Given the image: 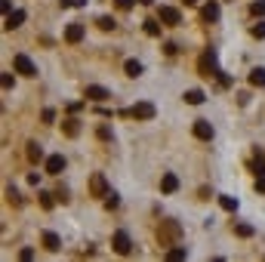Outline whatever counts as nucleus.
Returning a JSON list of instances; mask_svg holds the SVG:
<instances>
[{"mask_svg":"<svg viewBox=\"0 0 265 262\" xmlns=\"http://www.w3.org/2000/svg\"><path fill=\"white\" fill-rule=\"evenodd\" d=\"M157 237H160V247H173L182 237V229H179V222H173V219H167V222H160V229H157Z\"/></svg>","mask_w":265,"mask_h":262,"instance_id":"1","label":"nucleus"},{"mask_svg":"<svg viewBox=\"0 0 265 262\" xmlns=\"http://www.w3.org/2000/svg\"><path fill=\"white\" fill-rule=\"evenodd\" d=\"M120 115H126V117H136V120H151L157 111H154V105L151 102H136L133 108H126V111H120Z\"/></svg>","mask_w":265,"mask_h":262,"instance_id":"2","label":"nucleus"},{"mask_svg":"<svg viewBox=\"0 0 265 262\" xmlns=\"http://www.w3.org/2000/svg\"><path fill=\"white\" fill-rule=\"evenodd\" d=\"M111 247H114V253H120V256H130V253H133V241H130V234H126L123 229H120V232H114Z\"/></svg>","mask_w":265,"mask_h":262,"instance_id":"3","label":"nucleus"},{"mask_svg":"<svg viewBox=\"0 0 265 262\" xmlns=\"http://www.w3.org/2000/svg\"><path fill=\"white\" fill-rule=\"evenodd\" d=\"M198 68H201V74L204 77H219V68H216V53L213 50H206L201 59H198Z\"/></svg>","mask_w":265,"mask_h":262,"instance_id":"4","label":"nucleus"},{"mask_svg":"<svg viewBox=\"0 0 265 262\" xmlns=\"http://www.w3.org/2000/svg\"><path fill=\"white\" fill-rule=\"evenodd\" d=\"M13 68H16V71H19L22 77H37V65H34L25 53H19L16 59H13Z\"/></svg>","mask_w":265,"mask_h":262,"instance_id":"5","label":"nucleus"},{"mask_svg":"<svg viewBox=\"0 0 265 262\" xmlns=\"http://www.w3.org/2000/svg\"><path fill=\"white\" fill-rule=\"evenodd\" d=\"M160 22H164V25H182V13H179V9L176 6H160V16H157Z\"/></svg>","mask_w":265,"mask_h":262,"instance_id":"6","label":"nucleus"},{"mask_svg":"<svg viewBox=\"0 0 265 262\" xmlns=\"http://www.w3.org/2000/svg\"><path fill=\"white\" fill-rule=\"evenodd\" d=\"M89 191H93L96 198H108V182H105L102 173H96L93 179H89Z\"/></svg>","mask_w":265,"mask_h":262,"instance_id":"7","label":"nucleus"},{"mask_svg":"<svg viewBox=\"0 0 265 262\" xmlns=\"http://www.w3.org/2000/svg\"><path fill=\"white\" fill-rule=\"evenodd\" d=\"M84 96H87L89 102H105V99H111V93H108L105 87H99V84H89Z\"/></svg>","mask_w":265,"mask_h":262,"instance_id":"8","label":"nucleus"},{"mask_svg":"<svg viewBox=\"0 0 265 262\" xmlns=\"http://www.w3.org/2000/svg\"><path fill=\"white\" fill-rule=\"evenodd\" d=\"M194 136H198V139H204V142H210L213 139V123L210 120H194Z\"/></svg>","mask_w":265,"mask_h":262,"instance_id":"9","label":"nucleus"},{"mask_svg":"<svg viewBox=\"0 0 265 262\" xmlns=\"http://www.w3.org/2000/svg\"><path fill=\"white\" fill-rule=\"evenodd\" d=\"M22 22H25V9H13V13L3 19V28H6V31H16Z\"/></svg>","mask_w":265,"mask_h":262,"instance_id":"10","label":"nucleus"},{"mask_svg":"<svg viewBox=\"0 0 265 262\" xmlns=\"http://www.w3.org/2000/svg\"><path fill=\"white\" fill-rule=\"evenodd\" d=\"M65 40L68 43H80L84 40V25H80V22H71V25L65 28Z\"/></svg>","mask_w":265,"mask_h":262,"instance_id":"11","label":"nucleus"},{"mask_svg":"<svg viewBox=\"0 0 265 262\" xmlns=\"http://www.w3.org/2000/svg\"><path fill=\"white\" fill-rule=\"evenodd\" d=\"M62 170H65V157H62V154H50V157H47V173H50V176H59Z\"/></svg>","mask_w":265,"mask_h":262,"instance_id":"12","label":"nucleus"},{"mask_svg":"<svg viewBox=\"0 0 265 262\" xmlns=\"http://www.w3.org/2000/svg\"><path fill=\"white\" fill-rule=\"evenodd\" d=\"M176 188H179V176L176 173H164V179H160V191H164V195H173Z\"/></svg>","mask_w":265,"mask_h":262,"instance_id":"13","label":"nucleus"},{"mask_svg":"<svg viewBox=\"0 0 265 262\" xmlns=\"http://www.w3.org/2000/svg\"><path fill=\"white\" fill-rule=\"evenodd\" d=\"M40 241H43V247H47L50 253H56V250L62 247V241H59V234H56V232H43V237H40Z\"/></svg>","mask_w":265,"mask_h":262,"instance_id":"14","label":"nucleus"},{"mask_svg":"<svg viewBox=\"0 0 265 262\" xmlns=\"http://www.w3.org/2000/svg\"><path fill=\"white\" fill-rule=\"evenodd\" d=\"M62 130H65V136H68V139H74V136H80V120H77V117H68V120H62Z\"/></svg>","mask_w":265,"mask_h":262,"instance_id":"15","label":"nucleus"},{"mask_svg":"<svg viewBox=\"0 0 265 262\" xmlns=\"http://www.w3.org/2000/svg\"><path fill=\"white\" fill-rule=\"evenodd\" d=\"M28 161H31V164H40V161H43V148H40L37 142H28Z\"/></svg>","mask_w":265,"mask_h":262,"instance_id":"16","label":"nucleus"},{"mask_svg":"<svg viewBox=\"0 0 265 262\" xmlns=\"http://www.w3.org/2000/svg\"><path fill=\"white\" fill-rule=\"evenodd\" d=\"M182 99H185L188 105H201L206 96H204V89H185V96H182Z\"/></svg>","mask_w":265,"mask_h":262,"instance_id":"17","label":"nucleus"},{"mask_svg":"<svg viewBox=\"0 0 265 262\" xmlns=\"http://www.w3.org/2000/svg\"><path fill=\"white\" fill-rule=\"evenodd\" d=\"M216 19H219V3L210 0V3L204 6V22H216Z\"/></svg>","mask_w":265,"mask_h":262,"instance_id":"18","label":"nucleus"},{"mask_svg":"<svg viewBox=\"0 0 265 262\" xmlns=\"http://www.w3.org/2000/svg\"><path fill=\"white\" fill-rule=\"evenodd\" d=\"M250 87H265V68H253L250 71Z\"/></svg>","mask_w":265,"mask_h":262,"instance_id":"19","label":"nucleus"},{"mask_svg":"<svg viewBox=\"0 0 265 262\" xmlns=\"http://www.w3.org/2000/svg\"><path fill=\"white\" fill-rule=\"evenodd\" d=\"M123 71L130 74V77H139V74H142V62H136V59H126V65H123Z\"/></svg>","mask_w":265,"mask_h":262,"instance_id":"20","label":"nucleus"},{"mask_svg":"<svg viewBox=\"0 0 265 262\" xmlns=\"http://www.w3.org/2000/svg\"><path fill=\"white\" fill-rule=\"evenodd\" d=\"M219 204H222V210H228V213L237 210V198H232V195H219Z\"/></svg>","mask_w":265,"mask_h":262,"instance_id":"21","label":"nucleus"},{"mask_svg":"<svg viewBox=\"0 0 265 262\" xmlns=\"http://www.w3.org/2000/svg\"><path fill=\"white\" fill-rule=\"evenodd\" d=\"M185 256H188V253H185L182 247H170V250H167V259H170V262H182Z\"/></svg>","mask_w":265,"mask_h":262,"instance_id":"22","label":"nucleus"},{"mask_svg":"<svg viewBox=\"0 0 265 262\" xmlns=\"http://www.w3.org/2000/svg\"><path fill=\"white\" fill-rule=\"evenodd\" d=\"M253 232H256V229L247 225V222H237V225H235V234H237V237H253Z\"/></svg>","mask_w":265,"mask_h":262,"instance_id":"23","label":"nucleus"},{"mask_svg":"<svg viewBox=\"0 0 265 262\" xmlns=\"http://www.w3.org/2000/svg\"><path fill=\"white\" fill-rule=\"evenodd\" d=\"M145 34L157 37V34H160V19H148V22H145Z\"/></svg>","mask_w":265,"mask_h":262,"instance_id":"24","label":"nucleus"},{"mask_svg":"<svg viewBox=\"0 0 265 262\" xmlns=\"http://www.w3.org/2000/svg\"><path fill=\"white\" fill-rule=\"evenodd\" d=\"M253 170H256V176L265 173V154L262 151H256V157H253Z\"/></svg>","mask_w":265,"mask_h":262,"instance_id":"25","label":"nucleus"},{"mask_svg":"<svg viewBox=\"0 0 265 262\" xmlns=\"http://www.w3.org/2000/svg\"><path fill=\"white\" fill-rule=\"evenodd\" d=\"M250 13L256 16V19H262V16H265V0H253V3H250Z\"/></svg>","mask_w":265,"mask_h":262,"instance_id":"26","label":"nucleus"},{"mask_svg":"<svg viewBox=\"0 0 265 262\" xmlns=\"http://www.w3.org/2000/svg\"><path fill=\"white\" fill-rule=\"evenodd\" d=\"M96 25H99L102 31H111V28H114V19H108V16H99V22H96Z\"/></svg>","mask_w":265,"mask_h":262,"instance_id":"27","label":"nucleus"},{"mask_svg":"<svg viewBox=\"0 0 265 262\" xmlns=\"http://www.w3.org/2000/svg\"><path fill=\"white\" fill-rule=\"evenodd\" d=\"M253 37H256V40H265V22H259V25H253Z\"/></svg>","mask_w":265,"mask_h":262,"instance_id":"28","label":"nucleus"},{"mask_svg":"<svg viewBox=\"0 0 265 262\" xmlns=\"http://www.w3.org/2000/svg\"><path fill=\"white\" fill-rule=\"evenodd\" d=\"M118 204H120V198L114 195V191H108V198H105V207H108V210H114V207H118Z\"/></svg>","mask_w":265,"mask_h":262,"instance_id":"29","label":"nucleus"},{"mask_svg":"<svg viewBox=\"0 0 265 262\" xmlns=\"http://www.w3.org/2000/svg\"><path fill=\"white\" fill-rule=\"evenodd\" d=\"M40 204H43V210H53V195H47V191H43V195H40Z\"/></svg>","mask_w":265,"mask_h":262,"instance_id":"30","label":"nucleus"},{"mask_svg":"<svg viewBox=\"0 0 265 262\" xmlns=\"http://www.w3.org/2000/svg\"><path fill=\"white\" fill-rule=\"evenodd\" d=\"M6 198H9V201H13V204H16V207H19V204H22V198H19V191H16L13 185H9V188H6Z\"/></svg>","mask_w":265,"mask_h":262,"instance_id":"31","label":"nucleus"},{"mask_svg":"<svg viewBox=\"0 0 265 262\" xmlns=\"http://www.w3.org/2000/svg\"><path fill=\"white\" fill-rule=\"evenodd\" d=\"M40 117H43V123H53V120H56V111H53V108H43Z\"/></svg>","mask_w":265,"mask_h":262,"instance_id":"32","label":"nucleus"},{"mask_svg":"<svg viewBox=\"0 0 265 262\" xmlns=\"http://www.w3.org/2000/svg\"><path fill=\"white\" fill-rule=\"evenodd\" d=\"M0 84H3V89H13L16 81H13V74H3V77H0Z\"/></svg>","mask_w":265,"mask_h":262,"instance_id":"33","label":"nucleus"},{"mask_svg":"<svg viewBox=\"0 0 265 262\" xmlns=\"http://www.w3.org/2000/svg\"><path fill=\"white\" fill-rule=\"evenodd\" d=\"M0 13L9 16V13H13V3H9V0H0Z\"/></svg>","mask_w":265,"mask_h":262,"instance_id":"34","label":"nucleus"},{"mask_svg":"<svg viewBox=\"0 0 265 262\" xmlns=\"http://www.w3.org/2000/svg\"><path fill=\"white\" fill-rule=\"evenodd\" d=\"M19 259H25V262H28V259H34V250H31V247H25V250L19 253Z\"/></svg>","mask_w":265,"mask_h":262,"instance_id":"35","label":"nucleus"},{"mask_svg":"<svg viewBox=\"0 0 265 262\" xmlns=\"http://www.w3.org/2000/svg\"><path fill=\"white\" fill-rule=\"evenodd\" d=\"M256 191H262V195H265V173L256 179Z\"/></svg>","mask_w":265,"mask_h":262,"instance_id":"36","label":"nucleus"},{"mask_svg":"<svg viewBox=\"0 0 265 262\" xmlns=\"http://www.w3.org/2000/svg\"><path fill=\"white\" fill-rule=\"evenodd\" d=\"M99 139H111V130L108 127H99Z\"/></svg>","mask_w":265,"mask_h":262,"instance_id":"37","label":"nucleus"},{"mask_svg":"<svg viewBox=\"0 0 265 262\" xmlns=\"http://www.w3.org/2000/svg\"><path fill=\"white\" fill-rule=\"evenodd\" d=\"M118 6H120V9H130V6H133V0H118Z\"/></svg>","mask_w":265,"mask_h":262,"instance_id":"38","label":"nucleus"},{"mask_svg":"<svg viewBox=\"0 0 265 262\" xmlns=\"http://www.w3.org/2000/svg\"><path fill=\"white\" fill-rule=\"evenodd\" d=\"M194 3H201V0H185V6H194Z\"/></svg>","mask_w":265,"mask_h":262,"instance_id":"39","label":"nucleus"},{"mask_svg":"<svg viewBox=\"0 0 265 262\" xmlns=\"http://www.w3.org/2000/svg\"><path fill=\"white\" fill-rule=\"evenodd\" d=\"M139 3H154V0H139Z\"/></svg>","mask_w":265,"mask_h":262,"instance_id":"40","label":"nucleus"}]
</instances>
